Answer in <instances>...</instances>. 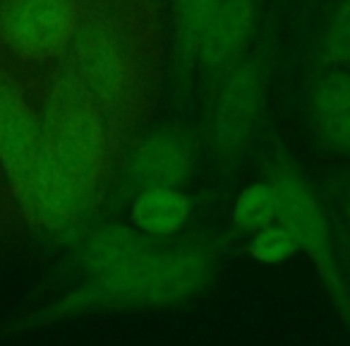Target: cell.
Segmentation results:
<instances>
[{
    "mask_svg": "<svg viewBox=\"0 0 350 346\" xmlns=\"http://www.w3.org/2000/svg\"><path fill=\"white\" fill-rule=\"evenodd\" d=\"M230 221L233 229L243 236H252L254 231L267 229L278 221V195L269 178L254 181L245 186L235 195L230 207Z\"/></svg>",
    "mask_w": 350,
    "mask_h": 346,
    "instance_id": "15",
    "label": "cell"
},
{
    "mask_svg": "<svg viewBox=\"0 0 350 346\" xmlns=\"http://www.w3.org/2000/svg\"><path fill=\"white\" fill-rule=\"evenodd\" d=\"M195 202L185 188H144L130 205V224L156 240H173L187 229Z\"/></svg>",
    "mask_w": 350,
    "mask_h": 346,
    "instance_id": "12",
    "label": "cell"
},
{
    "mask_svg": "<svg viewBox=\"0 0 350 346\" xmlns=\"http://www.w3.org/2000/svg\"><path fill=\"white\" fill-rule=\"evenodd\" d=\"M267 178L278 195V221L293 234L300 253L307 255L336 315L350 334V284L340 264L336 221L329 217L305 171L288 151L273 154Z\"/></svg>",
    "mask_w": 350,
    "mask_h": 346,
    "instance_id": "5",
    "label": "cell"
},
{
    "mask_svg": "<svg viewBox=\"0 0 350 346\" xmlns=\"http://www.w3.org/2000/svg\"><path fill=\"white\" fill-rule=\"evenodd\" d=\"M63 68L89 94L113 130H120L139 108V73L122 32L106 17L84 15L65 49Z\"/></svg>",
    "mask_w": 350,
    "mask_h": 346,
    "instance_id": "6",
    "label": "cell"
},
{
    "mask_svg": "<svg viewBox=\"0 0 350 346\" xmlns=\"http://www.w3.org/2000/svg\"><path fill=\"white\" fill-rule=\"evenodd\" d=\"M336 202H338L340 217H343V224L340 229L350 236V171L336 181Z\"/></svg>",
    "mask_w": 350,
    "mask_h": 346,
    "instance_id": "17",
    "label": "cell"
},
{
    "mask_svg": "<svg viewBox=\"0 0 350 346\" xmlns=\"http://www.w3.org/2000/svg\"><path fill=\"white\" fill-rule=\"evenodd\" d=\"M336 243H338V255H340V264H343V272L348 277L350 284V236L336 224Z\"/></svg>",
    "mask_w": 350,
    "mask_h": 346,
    "instance_id": "18",
    "label": "cell"
},
{
    "mask_svg": "<svg viewBox=\"0 0 350 346\" xmlns=\"http://www.w3.org/2000/svg\"><path fill=\"white\" fill-rule=\"evenodd\" d=\"M195 164V140L178 125H159L132 145L125 176L135 193L144 188H185Z\"/></svg>",
    "mask_w": 350,
    "mask_h": 346,
    "instance_id": "8",
    "label": "cell"
},
{
    "mask_svg": "<svg viewBox=\"0 0 350 346\" xmlns=\"http://www.w3.org/2000/svg\"><path fill=\"white\" fill-rule=\"evenodd\" d=\"M297 253H300V248H297L295 238H293V234L281 221L247 236V255L254 262L267 264V267H276V264L288 262Z\"/></svg>",
    "mask_w": 350,
    "mask_h": 346,
    "instance_id": "16",
    "label": "cell"
},
{
    "mask_svg": "<svg viewBox=\"0 0 350 346\" xmlns=\"http://www.w3.org/2000/svg\"><path fill=\"white\" fill-rule=\"evenodd\" d=\"M310 75L324 70H350V0H336L324 17L307 55Z\"/></svg>",
    "mask_w": 350,
    "mask_h": 346,
    "instance_id": "14",
    "label": "cell"
},
{
    "mask_svg": "<svg viewBox=\"0 0 350 346\" xmlns=\"http://www.w3.org/2000/svg\"><path fill=\"white\" fill-rule=\"evenodd\" d=\"M41 130L60 231H68L96 210L111 169L116 130L63 65L41 106Z\"/></svg>",
    "mask_w": 350,
    "mask_h": 346,
    "instance_id": "2",
    "label": "cell"
},
{
    "mask_svg": "<svg viewBox=\"0 0 350 346\" xmlns=\"http://www.w3.org/2000/svg\"><path fill=\"white\" fill-rule=\"evenodd\" d=\"M82 17V0H3L0 44L27 63H49L65 55Z\"/></svg>",
    "mask_w": 350,
    "mask_h": 346,
    "instance_id": "7",
    "label": "cell"
},
{
    "mask_svg": "<svg viewBox=\"0 0 350 346\" xmlns=\"http://www.w3.org/2000/svg\"><path fill=\"white\" fill-rule=\"evenodd\" d=\"M221 0H168L173 51L183 73H195L202 39Z\"/></svg>",
    "mask_w": 350,
    "mask_h": 346,
    "instance_id": "13",
    "label": "cell"
},
{
    "mask_svg": "<svg viewBox=\"0 0 350 346\" xmlns=\"http://www.w3.org/2000/svg\"><path fill=\"white\" fill-rule=\"evenodd\" d=\"M262 0H221L202 39L197 70L214 79L254 44Z\"/></svg>",
    "mask_w": 350,
    "mask_h": 346,
    "instance_id": "11",
    "label": "cell"
},
{
    "mask_svg": "<svg viewBox=\"0 0 350 346\" xmlns=\"http://www.w3.org/2000/svg\"><path fill=\"white\" fill-rule=\"evenodd\" d=\"M305 113L317 145L336 159L350 161V70L310 75Z\"/></svg>",
    "mask_w": 350,
    "mask_h": 346,
    "instance_id": "10",
    "label": "cell"
},
{
    "mask_svg": "<svg viewBox=\"0 0 350 346\" xmlns=\"http://www.w3.org/2000/svg\"><path fill=\"white\" fill-rule=\"evenodd\" d=\"M312 3H314V0H305V8H310V5H312Z\"/></svg>",
    "mask_w": 350,
    "mask_h": 346,
    "instance_id": "19",
    "label": "cell"
},
{
    "mask_svg": "<svg viewBox=\"0 0 350 346\" xmlns=\"http://www.w3.org/2000/svg\"><path fill=\"white\" fill-rule=\"evenodd\" d=\"M0 176L20 214L34 229L60 231L58 205L46 166L41 113L22 84L0 68Z\"/></svg>",
    "mask_w": 350,
    "mask_h": 346,
    "instance_id": "4",
    "label": "cell"
},
{
    "mask_svg": "<svg viewBox=\"0 0 350 346\" xmlns=\"http://www.w3.org/2000/svg\"><path fill=\"white\" fill-rule=\"evenodd\" d=\"M276 36L269 32L211 82L202 121V147L216 169H233L245 159L262 130L273 82Z\"/></svg>",
    "mask_w": 350,
    "mask_h": 346,
    "instance_id": "3",
    "label": "cell"
},
{
    "mask_svg": "<svg viewBox=\"0 0 350 346\" xmlns=\"http://www.w3.org/2000/svg\"><path fill=\"white\" fill-rule=\"evenodd\" d=\"M165 240H156L137 231L132 224H101L79 236L72 250V264L79 279L106 277L137 262H144L163 248Z\"/></svg>",
    "mask_w": 350,
    "mask_h": 346,
    "instance_id": "9",
    "label": "cell"
},
{
    "mask_svg": "<svg viewBox=\"0 0 350 346\" xmlns=\"http://www.w3.org/2000/svg\"><path fill=\"white\" fill-rule=\"evenodd\" d=\"M228 245L226 234L165 240L163 248L144 262L106 277L79 279L60 296L22 310L3 327V334H27L79 317L159 310L190 303L216 284Z\"/></svg>",
    "mask_w": 350,
    "mask_h": 346,
    "instance_id": "1",
    "label": "cell"
}]
</instances>
